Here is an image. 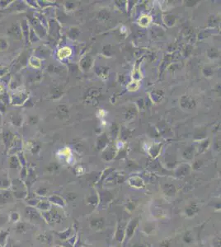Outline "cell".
I'll return each mask as SVG.
<instances>
[{
  "mask_svg": "<svg viewBox=\"0 0 221 247\" xmlns=\"http://www.w3.org/2000/svg\"><path fill=\"white\" fill-rule=\"evenodd\" d=\"M12 193L17 199H25L27 195L25 185L20 180H15L12 184Z\"/></svg>",
  "mask_w": 221,
  "mask_h": 247,
  "instance_id": "1",
  "label": "cell"
},
{
  "mask_svg": "<svg viewBox=\"0 0 221 247\" xmlns=\"http://www.w3.org/2000/svg\"><path fill=\"white\" fill-rule=\"evenodd\" d=\"M25 216L27 220L32 222L36 223H41L43 219L41 214L39 212L38 209H36L34 207L27 206L25 209Z\"/></svg>",
  "mask_w": 221,
  "mask_h": 247,
  "instance_id": "2",
  "label": "cell"
},
{
  "mask_svg": "<svg viewBox=\"0 0 221 247\" xmlns=\"http://www.w3.org/2000/svg\"><path fill=\"white\" fill-rule=\"evenodd\" d=\"M41 216L43 219L48 223H54V222H60L61 215L56 209H53L50 208L48 211L41 212Z\"/></svg>",
  "mask_w": 221,
  "mask_h": 247,
  "instance_id": "3",
  "label": "cell"
},
{
  "mask_svg": "<svg viewBox=\"0 0 221 247\" xmlns=\"http://www.w3.org/2000/svg\"><path fill=\"white\" fill-rule=\"evenodd\" d=\"M14 200H15V198L11 190L5 189V190H2V192L0 193V204H12L14 202Z\"/></svg>",
  "mask_w": 221,
  "mask_h": 247,
  "instance_id": "4",
  "label": "cell"
},
{
  "mask_svg": "<svg viewBox=\"0 0 221 247\" xmlns=\"http://www.w3.org/2000/svg\"><path fill=\"white\" fill-rule=\"evenodd\" d=\"M29 227L30 226L28 223H27L25 222H21V221H19L15 225V231L18 234L25 233L26 231H27L30 229Z\"/></svg>",
  "mask_w": 221,
  "mask_h": 247,
  "instance_id": "5",
  "label": "cell"
},
{
  "mask_svg": "<svg viewBox=\"0 0 221 247\" xmlns=\"http://www.w3.org/2000/svg\"><path fill=\"white\" fill-rule=\"evenodd\" d=\"M137 224H138V218H135L133 220H131V222L129 223L128 227H127L126 228V231L127 239L131 238V236H132V235L134 234V231H135L136 227H137Z\"/></svg>",
  "mask_w": 221,
  "mask_h": 247,
  "instance_id": "6",
  "label": "cell"
},
{
  "mask_svg": "<svg viewBox=\"0 0 221 247\" xmlns=\"http://www.w3.org/2000/svg\"><path fill=\"white\" fill-rule=\"evenodd\" d=\"M104 224H105V222H104V218H94L91 221V226L95 230H100L103 228Z\"/></svg>",
  "mask_w": 221,
  "mask_h": 247,
  "instance_id": "7",
  "label": "cell"
},
{
  "mask_svg": "<svg viewBox=\"0 0 221 247\" xmlns=\"http://www.w3.org/2000/svg\"><path fill=\"white\" fill-rule=\"evenodd\" d=\"M50 208H51L50 203L49 201H46V200H40V202L36 206V209L41 212L48 211L49 209H50Z\"/></svg>",
  "mask_w": 221,
  "mask_h": 247,
  "instance_id": "8",
  "label": "cell"
},
{
  "mask_svg": "<svg viewBox=\"0 0 221 247\" xmlns=\"http://www.w3.org/2000/svg\"><path fill=\"white\" fill-rule=\"evenodd\" d=\"M37 240L41 241L43 243H46V244H51L53 237L50 233H42L40 234L37 237Z\"/></svg>",
  "mask_w": 221,
  "mask_h": 247,
  "instance_id": "9",
  "label": "cell"
},
{
  "mask_svg": "<svg viewBox=\"0 0 221 247\" xmlns=\"http://www.w3.org/2000/svg\"><path fill=\"white\" fill-rule=\"evenodd\" d=\"M9 237V231L8 230H0V245L3 247H4L7 240Z\"/></svg>",
  "mask_w": 221,
  "mask_h": 247,
  "instance_id": "10",
  "label": "cell"
},
{
  "mask_svg": "<svg viewBox=\"0 0 221 247\" xmlns=\"http://www.w3.org/2000/svg\"><path fill=\"white\" fill-rule=\"evenodd\" d=\"M49 202L51 203V204H54L55 205H58V206L63 207L64 205V201L59 196L57 195L50 196L49 197Z\"/></svg>",
  "mask_w": 221,
  "mask_h": 247,
  "instance_id": "11",
  "label": "cell"
},
{
  "mask_svg": "<svg viewBox=\"0 0 221 247\" xmlns=\"http://www.w3.org/2000/svg\"><path fill=\"white\" fill-rule=\"evenodd\" d=\"M199 211V208L197 207V205L196 204H190L189 206L187 207V209H186V213L187 214L188 216H192L196 214V213H198Z\"/></svg>",
  "mask_w": 221,
  "mask_h": 247,
  "instance_id": "12",
  "label": "cell"
},
{
  "mask_svg": "<svg viewBox=\"0 0 221 247\" xmlns=\"http://www.w3.org/2000/svg\"><path fill=\"white\" fill-rule=\"evenodd\" d=\"M9 217V221L13 223H15L16 224L17 222H18L20 221L21 216L19 214V213L18 212H11L10 214L8 215Z\"/></svg>",
  "mask_w": 221,
  "mask_h": 247,
  "instance_id": "13",
  "label": "cell"
},
{
  "mask_svg": "<svg viewBox=\"0 0 221 247\" xmlns=\"http://www.w3.org/2000/svg\"><path fill=\"white\" fill-rule=\"evenodd\" d=\"M8 222V215H7L6 214H3V213H0V230L2 229L3 227H4Z\"/></svg>",
  "mask_w": 221,
  "mask_h": 247,
  "instance_id": "14",
  "label": "cell"
},
{
  "mask_svg": "<svg viewBox=\"0 0 221 247\" xmlns=\"http://www.w3.org/2000/svg\"><path fill=\"white\" fill-rule=\"evenodd\" d=\"M10 185H11V183H10L8 178L0 179V189H2V190L8 189L10 187Z\"/></svg>",
  "mask_w": 221,
  "mask_h": 247,
  "instance_id": "15",
  "label": "cell"
},
{
  "mask_svg": "<svg viewBox=\"0 0 221 247\" xmlns=\"http://www.w3.org/2000/svg\"><path fill=\"white\" fill-rule=\"evenodd\" d=\"M71 54V49L68 47H64L63 49H61L59 52H58V55L59 58H65V57L69 56Z\"/></svg>",
  "mask_w": 221,
  "mask_h": 247,
  "instance_id": "16",
  "label": "cell"
},
{
  "mask_svg": "<svg viewBox=\"0 0 221 247\" xmlns=\"http://www.w3.org/2000/svg\"><path fill=\"white\" fill-rule=\"evenodd\" d=\"M4 247H21V245L16 240H14V239L11 238V237H8L7 243H6Z\"/></svg>",
  "mask_w": 221,
  "mask_h": 247,
  "instance_id": "17",
  "label": "cell"
},
{
  "mask_svg": "<svg viewBox=\"0 0 221 247\" xmlns=\"http://www.w3.org/2000/svg\"><path fill=\"white\" fill-rule=\"evenodd\" d=\"M149 22H150V18L149 16H143L142 18H140V24L143 26V27H146V26L149 25Z\"/></svg>",
  "mask_w": 221,
  "mask_h": 247,
  "instance_id": "18",
  "label": "cell"
},
{
  "mask_svg": "<svg viewBox=\"0 0 221 247\" xmlns=\"http://www.w3.org/2000/svg\"><path fill=\"white\" fill-rule=\"evenodd\" d=\"M70 231H71V229H69V231L67 230V231H65L64 232H59L58 235H59V236H60V238H62L63 240H66L67 237L69 236V235Z\"/></svg>",
  "mask_w": 221,
  "mask_h": 247,
  "instance_id": "19",
  "label": "cell"
},
{
  "mask_svg": "<svg viewBox=\"0 0 221 247\" xmlns=\"http://www.w3.org/2000/svg\"><path fill=\"white\" fill-rule=\"evenodd\" d=\"M183 240H184V241H185L186 243L192 242V236H191V233H190L189 231L185 234V236H184V237H183Z\"/></svg>",
  "mask_w": 221,
  "mask_h": 247,
  "instance_id": "20",
  "label": "cell"
},
{
  "mask_svg": "<svg viewBox=\"0 0 221 247\" xmlns=\"http://www.w3.org/2000/svg\"><path fill=\"white\" fill-rule=\"evenodd\" d=\"M36 193L39 196H45L46 194V189H39L36 191Z\"/></svg>",
  "mask_w": 221,
  "mask_h": 247,
  "instance_id": "21",
  "label": "cell"
},
{
  "mask_svg": "<svg viewBox=\"0 0 221 247\" xmlns=\"http://www.w3.org/2000/svg\"><path fill=\"white\" fill-rule=\"evenodd\" d=\"M158 247H170V241L167 240H162Z\"/></svg>",
  "mask_w": 221,
  "mask_h": 247,
  "instance_id": "22",
  "label": "cell"
},
{
  "mask_svg": "<svg viewBox=\"0 0 221 247\" xmlns=\"http://www.w3.org/2000/svg\"><path fill=\"white\" fill-rule=\"evenodd\" d=\"M17 165H18V161L15 158H12L11 162H10V166L13 168V167H16Z\"/></svg>",
  "mask_w": 221,
  "mask_h": 247,
  "instance_id": "23",
  "label": "cell"
},
{
  "mask_svg": "<svg viewBox=\"0 0 221 247\" xmlns=\"http://www.w3.org/2000/svg\"><path fill=\"white\" fill-rule=\"evenodd\" d=\"M133 247H146V245H144V244H136Z\"/></svg>",
  "mask_w": 221,
  "mask_h": 247,
  "instance_id": "24",
  "label": "cell"
},
{
  "mask_svg": "<svg viewBox=\"0 0 221 247\" xmlns=\"http://www.w3.org/2000/svg\"><path fill=\"white\" fill-rule=\"evenodd\" d=\"M56 247H60V246H56Z\"/></svg>",
  "mask_w": 221,
  "mask_h": 247,
  "instance_id": "25",
  "label": "cell"
},
{
  "mask_svg": "<svg viewBox=\"0 0 221 247\" xmlns=\"http://www.w3.org/2000/svg\"><path fill=\"white\" fill-rule=\"evenodd\" d=\"M0 247H3V246H1V245H0Z\"/></svg>",
  "mask_w": 221,
  "mask_h": 247,
  "instance_id": "26",
  "label": "cell"
}]
</instances>
